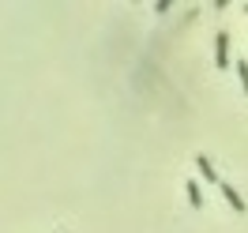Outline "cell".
Instances as JSON below:
<instances>
[{
  "label": "cell",
  "instance_id": "obj_2",
  "mask_svg": "<svg viewBox=\"0 0 248 233\" xmlns=\"http://www.w3.org/2000/svg\"><path fill=\"white\" fill-rule=\"evenodd\" d=\"M218 188H222V200L230 203V207H233V211H237V215H245V200H241V192H237V188H233L230 181H222V185H218Z\"/></svg>",
  "mask_w": 248,
  "mask_h": 233
},
{
  "label": "cell",
  "instance_id": "obj_4",
  "mask_svg": "<svg viewBox=\"0 0 248 233\" xmlns=\"http://www.w3.org/2000/svg\"><path fill=\"white\" fill-rule=\"evenodd\" d=\"M185 192H188V203H192V207L200 211V207H203V192H200V181H188V185H185Z\"/></svg>",
  "mask_w": 248,
  "mask_h": 233
},
{
  "label": "cell",
  "instance_id": "obj_5",
  "mask_svg": "<svg viewBox=\"0 0 248 233\" xmlns=\"http://www.w3.org/2000/svg\"><path fill=\"white\" fill-rule=\"evenodd\" d=\"M237 76H241V87L248 94V61H237Z\"/></svg>",
  "mask_w": 248,
  "mask_h": 233
},
{
  "label": "cell",
  "instance_id": "obj_3",
  "mask_svg": "<svg viewBox=\"0 0 248 233\" xmlns=\"http://www.w3.org/2000/svg\"><path fill=\"white\" fill-rule=\"evenodd\" d=\"M196 166H200V177H203V181H207V185H218L215 162H211V158H207V155H200V158H196Z\"/></svg>",
  "mask_w": 248,
  "mask_h": 233
},
{
  "label": "cell",
  "instance_id": "obj_1",
  "mask_svg": "<svg viewBox=\"0 0 248 233\" xmlns=\"http://www.w3.org/2000/svg\"><path fill=\"white\" fill-rule=\"evenodd\" d=\"M215 64L230 68V34L226 31H218V38H215Z\"/></svg>",
  "mask_w": 248,
  "mask_h": 233
}]
</instances>
